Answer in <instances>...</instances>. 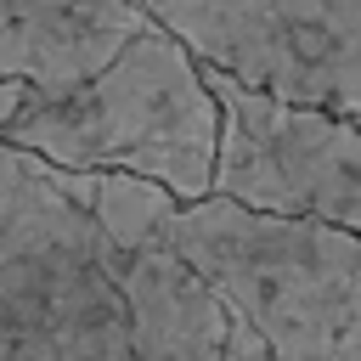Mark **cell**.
Wrapping results in <instances>:
<instances>
[{"mask_svg":"<svg viewBox=\"0 0 361 361\" xmlns=\"http://www.w3.org/2000/svg\"><path fill=\"white\" fill-rule=\"evenodd\" d=\"M56 169H124L169 186L186 209L214 197L226 113L209 68L152 23L107 73L62 102H28L0 135Z\"/></svg>","mask_w":361,"mask_h":361,"instance_id":"obj_1","label":"cell"},{"mask_svg":"<svg viewBox=\"0 0 361 361\" xmlns=\"http://www.w3.org/2000/svg\"><path fill=\"white\" fill-rule=\"evenodd\" d=\"M169 248L276 361H361V231L209 197L180 209Z\"/></svg>","mask_w":361,"mask_h":361,"instance_id":"obj_2","label":"cell"},{"mask_svg":"<svg viewBox=\"0 0 361 361\" xmlns=\"http://www.w3.org/2000/svg\"><path fill=\"white\" fill-rule=\"evenodd\" d=\"M0 361H141L102 231L0 141Z\"/></svg>","mask_w":361,"mask_h":361,"instance_id":"obj_3","label":"cell"},{"mask_svg":"<svg viewBox=\"0 0 361 361\" xmlns=\"http://www.w3.org/2000/svg\"><path fill=\"white\" fill-rule=\"evenodd\" d=\"M203 68L361 124V0H141Z\"/></svg>","mask_w":361,"mask_h":361,"instance_id":"obj_4","label":"cell"},{"mask_svg":"<svg viewBox=\"0 0 361 361\" xmlns=\"http://www.w3.org/2000/svg\"><path fill=\"white\" fill-rule=\"evenodd\" d=\"M209 90L226 113L214 197L259 214L361 231V124L271 102L259 90H243L220 68H209Z\"/></svg>","mask_w":361,"mask_h":361,"instance_id":"obj_5","label":"cell"},{"mask_svg":"<svg viewBox=\"0 0 361 361\" xmlns=\"http://www.w3.org/2000/svg\"><path fill=\"white\" fill-rule=\"evenodd\" d=\"M147 28L152 11L141 0H0V73L23 79L34 102H62Z\"/></svg>","mask_w":361,"mask_h":361,"instance_id":"obj_6","label":"cell"},{"mask_svg":"<svg viewBox=\"0 0 361 361\" xmlns=\"http://www.w3.org/2000/svg\"><path fill=\"white\" fill-rule=\"evenodd\" d=\"M102 265L124 293L141 361H231V305L175 248L130 254L102 237Z\"/></svg>","mask_w":361,"mask_h":361,"instance_id":"obj_7","label":"cell"},{"mask_svg":"<svg viewBox=\"0 0 361 361\" xmlns=\"http://www.w3.org/2000/svg\"><path fill=\"white\" fill-rule=\"evenodd\" d=\"M45 175L113 248H130V254L169 248L175 220L186 209L169 186L147 180V175H124V169H56V164H45Z\"/></svg>","mask_w":361,"mask_h":361,"instance_id":"obj_8","label":"cell"},{"mask_svg":"<svg viewBox=\"0 0 361 361\" xmlns=\"http://www.w3.org/2000/svg\"><path fill=\"white\" fill-rule=\"evenodd\" d=\"M28 102H34V90H28L23 79H6V73H0V135L23 118V107H28Z\"/></svg>","mask_w":361,"mask_h":361,"instance_id":"obj_9","label":"cell"},{"mask_svg":"<svg viewBox=\"0 0 361 361\" xmlns=\"http://www.w3.org/2000/svg\"><path fill=\"white\" fill-rule=\"evenodd\" d=\"M231 361H276V355L265 350V338H259L243 316H231Z\"/></svg>","mask_w":361,"mask_h":361,"instance_id":"obj_10","label":"cell"}]
</instances>
